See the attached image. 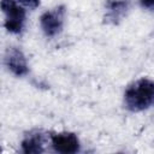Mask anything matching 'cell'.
<instances>
[{
    "mask_svg": "<svg viewBox=\"0 0 154 154\" xmlns=\"http://www.w3.org/2000/svg\"><path fill=\"white\" fill-rule=\"evenodd\" d=\"M124 105L130 112H142L154 106V81L140 78L128 87L124 94Z\"/></svg>",
    "mask_w": 154,
    "mask_h": 154,
    "instance_id": "1",
    "label": "cell"
},
{
    "mask_svg": "<svg viewBox=\"0 0 154 154\" xmlns=\"http://www.w3.org/2000/svg\"><path fill=\"white\" fill-rule=\"evenodd\" d=\"M1 10L5 16L6 30L12 34H20L25 24V10L16 0H1Z\"/></svg>",
    "mask_w": 154,
    "mask_h": 154,
    "instance_id": "2",
    "label": "cell"
},
{
    "mask_svg": "<svg viewBox=\"0 0 154 154\" xmlns=\"http://www.w3.org/2000/svg\"><path fill=\"white\" fill-rule=\"evenodd\" d=\"M64 19H65V7L60 5L41 14L40 26L47 37H54L61 32L64 26Z\"/></svg>",
    "mask_w": 154,
    "mask_h": 154,
    "instance_id": "3",
    "label": "cell"
},
{
    "mask_svg": "<svg viewBox=\"0 0 154 154\" xmlns=\"http://www.w3.org/2000/svg\"><path fill=\"white\" fill-rule=\"evenodd\" d=\"M51 143L55 152L63 154H73L79 152L81 144L73 132H55L51 135Z\"/></svg>",
    "mask_w": 154,
    "mask_h": 154,
    "instance_id": "4",
    "label": "cell"
},
{
    "mask_svg": "<svg viewBox=\"0 0 154 154\" xmlns=\"http://www.w3.org/2000/svg\"><path fill=\"white\" fill-rule=\"evenodd\" d=\"M5 64L7 69L18 77L25 76L29 72V67H28V63L24 53L16 47L7 49L5 54Z\"/></svg>",
    "mask_w": 154,
    "mask_h": 154,
    "instance_id": "5",
    "label": "cell"
},
{
    "mask_svg": "<svg viewBox=\"0 0 154 154\" xmlns=\"http://www.w3.org/2000/svg\"><path fill=\"white\" fill-rule=\"evenodd\" d=\"M130 7L129 0H108L106 2L105 20L106 23L118 24L126 16Z\"/></svg>",
    "mask_w": 154,
    "mask_h": 154,
    "instance_id": "6",
    "label": "cell"
},
{
    "mask_svg": "<svg viewBox=\"0 0 154 154\" xmlns=\"http://www.w3.org/2000/svg\"><path fill=\"white\" fill-rule=\"evenodd\" d=\"M43 144H45V136L38 132H30L29 135H26L22 143V152L25 154H38L43 152Z\"/></svg>",
    "mask_w": 154,
    "mask_h": 154,
    "instance_id": "7",
    "label": "cell"
},
{
    "mask_svg": "<svg viewBox=\"0 0 154 154\" xmlns=\"http://www.w3.org/2000/svg\"><path fill=\"white\" fill-rule=\"evenodd\" d=\"M18 1L28 7H31V8H35L40 5V0H18Z\"/></svg>",
    "mask_w": 154,
    "mask_h": 154,
    "instance_id": "8",
    "label": "cell"
},
{
    "mask_svg": "<svg viewBox=\"0 0 154 154\" xmlns=\"http://www.w3.org/2000/svg\"><path fill=\"white\" fill-rule=\"evenodd\" d=\"M140 4L144 8L154 10V0H140Z\"/></svg>",
    "mask_w": 154,
    "mask_h": 154,
    "instance_id": "9",
    "label": "cell"
}]
</instances>
